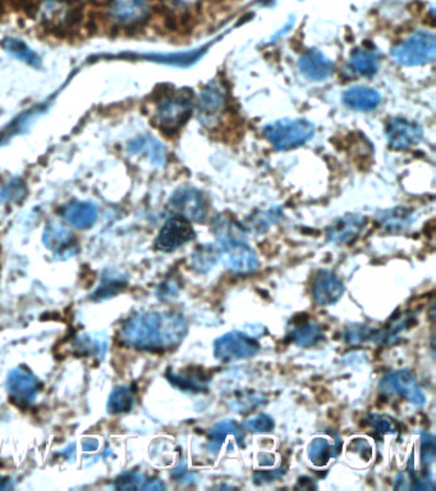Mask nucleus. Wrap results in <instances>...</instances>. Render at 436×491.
I'll return each mask as SVG.
<instances>
[{
  "label": "nucleus",
  "instance_id": "obj_38",
  "mask_svg": "<svg viewBox=\"0 0 436 491\" xmlns=\"http://www.w3.org/2000/svg\"><path fill=\"white\" fill-rule=\"evenodd\" d=\"M367 424L371 425L380 435H389V433L395 435L398 433L394 422L392 421V418H386V416L370 415L367 418Z\"/></svg>",
  "mask_w": 436,
  "mask_h": 491
},
{
  "label": "nucleus",
  "instance_id": "obj_9",
  "mask_svg": "<svg viewBox=\"0 0 436 491\" xmlns=\"http://www.w3.org/2000/svg\"><path fill=\"white\" fill-rule=\"evenodd\" d=\"M106 13L119 27L134 28L149 19L150 4L149 0H108Z\"/></svg>",
  "mask_w": 436,
  "mask_h": 491
},
{
  "label": "nucleus",
  "instance_id": "obj_13",
  "mask_svg": "<svg viewBox=\"0 0 436 491\" xmlns=\"http://www.w3.org/2000/svg\"><path fill=\"white\" fill-rule=\"evenodd\" d=\"M346 292L343 281L328 270H320L312 283V297L318 306H332L343 297Z\"/></svg>",
  "mask_w": 436,
  "mask_h": 491
},
{
  "label": "nucleus",
  "instance_id": "obj_7",
  "mask_svg": "<svg viewBox=\"0 0 436 491\" xmlns=\"http://www.w3.org/2000/svg\"><path fill=\"white\" fill-rule=\"evenodd\" d=\"M260 343L246 333L232 330L214 341V356L223 363L246 360L260 352Z\"/></svg>",
  "mask_w": 436,
  "mask_h": 491
},
{
  "label": "nucleus",
  "instance_id": "obj_27",
  "mask_svg": "<svg viewBox=\"0 0 436 491\" xmlns=\"http://www.w3.org/2000/svg\"><path fill=\"white\" fill-rule=\"evenodd\" d=\"M2 48L13 58L21 60L31 67H40L42 65L39 56L22 40L16 39V37H7V39L3 40Z\"/></svg>",
  "mask_w": 436,
  "mask_h": 491
},
{
  "label": "nucleus",
  "instance_id": "obj_42",
  "mask_svg": "<svg viewBox=\"0 0 436 491\" xmlns=\"http://www.w3.org/2000/svg\"><path fill=\"white\" fill-rule=\"evenodd\" d=\"M142 489L145 490H164L165 485L163 484L162 479H153V481H146Z\"/></svg>",
  "mask_w": 436,
  "mask_h": 491
},
{
  "label": "nucleus",
  "instance_id": "obj_41",
  "mask_svg": "<svg viewBox=\"0 0 436 491\" xmlns=\"http://www.w3.org/2000/svg\"><path fill=\"white\" fill-rule=\"evenodd\" d=\"M360 441H356L355 449L357 450L358 453H361L363 458L370 459L372 456V448L371 445L369 444V441H363V439H358Z\"/></svg>",
  "mask_w": 436,
  "mask_h": 491
},
{
  "label": "nucleus",
  "instance_id": "obj_5",
  "mask_svg": "<svg viewBox=\"0 0 436 491\" xmlns=\"http://www.w3.org/2000/svg\"><path fill=\"white\" fill-rule=\"evenodd\" d=\"M264 134L278 150H289L311 139L315 134V127L309 120L280 119L266 126Z\"/></svg>",
  "mask_w": 436,
  "mask_h": 491
},
{
  "label": "nucleus",
  "instance_id": "obj_31",
  "mask_svg": "<svg viewBox=\"0 0 436 491\" xmlns=\"http://www.w3.org/2000/svg\"><path fill=\"white\" fill-rule=\"evenodd\" d=\"M134 404V395L127 387H117L108 401V412L111 415L128 412Z\"/></svg>",
  "mask_w": 436,
  "mask_h": 491
},
{
  "label": "nucleus",
  "instance_id": "obj_3",
  "mask_svg": "<svg viewBox=\"0 0 436 491\" xmlns=\"http://www.w3.org/2000/svg\"><path fill=\"white\" fill-rule=\"evenodd\" d=\"M27 12L50 31H70L81 21V10L68 0H31Z\"/></svg>",
  "mask_w": 436,
  "mask_h": 491
},
{
  "label": "nucleus",
  "instance_id": "obj_34",
  "mask_svg": "<svg viewBox=\"0 0 436 491\" xmlns=\"http://www.w3.org/2000/svg\"><path fill=\"white\" fill-rule=\"evenodd\" d=\"M134 152H146L149 159L154 164H163L164 162V149L157 140L145 137L134 142Z\"/></svg>",
  "mask_w": 436,
  "mask_h": 491
},
{
  "label": "nucleus",
  "instance_id": "obj_29",
  "mask_svg": "<svg viewBox=\"0 0 436 491\" xmlns=\"http://www.w3.org/2000/svg\"><path fill=\"white\" fill-rule=\"evenodd\" d=\"M379 222L386 231H402L411 224L412 211L406 208L392 209V211L379 215Z\"/></svg>",
  "mask_w": 436,
  "mask_h": 491
},
{
  "label": "nucleus",
  "instance_id": "obj_20",
  "mask_svg": "<svg viewBox=\"0 0 436 491\" xmlns=\"http://www.w3.org/2000/svg\"><path fill=\"white\" fill-rule=\"evenodd\" d=\"M62 218L77 229H88L97 219L96 208L90 203L74 201L63 208Z\"/></svg>",
  "mask_w": 436,
  "mask_h": 491
},
{
  "label": "nucleus",
  "instance_id": "obj_36",
  "mask_svg": "<svg viewBox=\"0 0 436 491\" xmlns=\"http://www.w3.org/2000/svg\"><path fill=\"white\" fill-rule=\"evenodd\" d=\"M26 194L25 183L19 180H13L5 183L0 188V203H8V201H16L22 199Z\"/></svg>",
  "mask_w": 436,
  "mask_h": 491
},
{
  "label": "nucleus",
  "instance_id": "obj_23",
  "mask_svg": "<svg viewBox=\"0 0 436 491\" xmlns=\"http://www.w3.org/2000/svg\"><path fill=\"white\" fill-rule=\"evenodd\" d=\"M229 435H233L237 443L242 447L243 439H245L242 426L232 420L217 422L209 432L208 449L214 453L219 452L220 448L225 444L226 436Z\"/></svg>",
  "mask_w": 436,
  "mask_h": 491
},
{
  "label": "nucleus",
  "instance_id": "obj_12",
  "mask_svg": "<svg viewBox=\"0 0 436 491\" xmlns=\"http://www.w3.org/2000/svg\"><path fill=\"white\" fill-rule=\"evenodd\" d=\"M195 238V231L188 220L176 217L166 220L157 234L155 247L162 252H173Z\"/></svg>",
  "mask_w": 436,
  "mask_h": 491
},
{
  "label": "nucleus",
  "instance_id": "obj_35",
  "mask_svg": "<svg viewBox=\"0 0 436 491\" xmlns=\"http://www.w3.org/2000/svg\"><path fill=\"white\" fill-rule=\"evenodd\" d=\"M242 426L243 429L252 433H266L274 430L275 424L271 416L260 413V415L254 416L243 422Z\"/></svg>",
  "mask_w": 436,
  "mask_h": 491
},
{
  "label": "nucleus",
  "instance_id": "obj_43",
  "mask_svg": "<svg viewBox=\"0 0 436 491\" xmlns=\"http://www.w3.org/2000/svg\"><path fill=\"white\" fill-rule=\"evenodd\" d=\"M82 447L86 452H93V450L97 449L99 444H97V441H95V439H90V441H86Z\"/></svg>",
  "mask_w": 436,
  "mask_h": 491
},
{
  "label": "nucleus",
  "instance_id": "obj_2",
  "mask_svg": "<svg viewBox=\"0 0 436 491\" xmlns=\"http://www.w3.org/2000/svg\"><path fill=\"white\" fill-rule=\"evenodd\" d=\"M218 241V254L226 269L236 274H249L259 269L256 252L249 246L242 226L231 218L220 215L212 223Z\"/></svg>",
  "mask_w": 436,
  "mask_h": 491
},
{
  "label": "nucleus",
  "instance_id": "obj_22",
  "mask_svg": "<svg viewBox=\"0 0 436 491\" xmlns=\"http://www.w3.org/2000/svg\"><path fill=\"white\" fill-rule=\"evenodd\" d=\"M340 448L342 443L340 441H332L331 439L318 436L310 443L307 456L314 466L324 467L331 462V459L337 458Z\"/></svg>",
  "mask_w": 436,
  "mask_h": 491
},
{
  "label": "nucleus",
  "instance_id": "obj_37",
  "mask_svg": "<svg viewBox=\"0 0 436 491\" xmlns=\"http://www.w3.org/2000/svg\"><path fill=\"white\" fill-rule=\"evenodd\" d=\"M435 436L430 433H421V464L429 467L435 461Z\"/></svg>",
  "mask_w": 436,
  "mask_h": 491
},
{
  "label": "nucleus",
  "instance_id": "obj_16",
  "mask_svg": "<svg viewBox=\"0 0 436 491\" xmlns=\"http://www.w3.org/2000/svg\"><path fill=\"white\" fill-rule=\"evenodd\" d=\"M45 246L56 254V257H71L74 255L76 242H74L73 234L70 229L58 223L49 224L45 228L44 235H42Z\"/></svg>",
  "mask_w": 436,
  "mask_h": 491
},
{
  "label": "nucleus",
  "instance_id": "obj_8",
  "mask_svg": "<svg viewBox=\"0 0 436 491\" xmlns=\"http://www.w3.org/2000/svg\"><path fill=\"white\" fill-rule=\"evenodd\" d=\"M169 208L178 217L188 222L205 223L208 219V203L199 189L183 186L174 192L169 201Z\"/></svg>",
  "mask_w": 436,
  "mask_h": 491
},
{
  "label": "nucleus",
  "instance_id": "obj_10",
  "mask_svg": "<svg viewBox=\"0 0 436 491\" xmlns=\"http://www.w3.org/2000/svg\"><path fill=\"white\" fill-rule=\"evenodd\" d=\"M379 389L390 395H398L407 399L413 406L423 407L426 403L423 389L409 370H398L381 379Z\"/></svg>",
  "mask_w": 436,
  "mask_h": 491
},
{
  "label": "nucleus",
  "instance_id": "obj_21",
  "mask_svg": "<svg viewBox=\"0 0 436 491\" xmlns=\"http://www.w3.org/2000/svg\"><path fill=\"white\" fill-rule=\"evenodd\" d=\"M226 402L234 412L246 415L268 402L265 395L249 389H233L226 395Z\"/></svg>",
  "mask_w": 436,
  "mask_h": 491
},
{
  "label": "nucleus",
  "instance_id": "obj_40",
  "mask_svg": "<svg viewBox=\"0 0 436 491\" xmlns=\"http://www.w3.org/2000/svg\"><path fill=\"white\" fill-rule=\"evenodd\" d=\"M287 467H280L278 470L272 471H256L254 475L255 482L257 485L266 484V482L275 481V479L282 478L286 475Z\"/></svg>",
  "mask_w": 436,
  "mask_h": 491
},
{
  "label": "nucleus",
  "instance_id": "obj_26",
  "mask_svg": "<svg viewBox=\"0 0 436 491\" xmlns=\"http://www.w3.org/2000/svg\"><path fill=\"white\" fill-rule=\"evenodd\" d=\"M289 338H291L295 346L309 349V347L317 346L318 341H323L324 334L321 332V327L317 323L305 321L302 324H295L292 327Z\"/></svg>",
  "mask_w": 436,
  "mask_h": 491
},
{
  "label": "nucleus",
  "instance_id": "obj_19",
  "mask_svg": "<svg viewBox=\"0 0 436 491\" xmlns=\"http://www.w3.org/2000/svg\"><path fill=\"white\" fill-rule=\"evenodd\" d=\"M166 379L178 390L187 393L208 392L209 383L211 380L210 376L206 375L201 370H187V372H180L168 370Z\"/></svg>",
  "mask_w": 436,
  "mask_h": 491
},
{
  "label": "nucleus",
  "instance_id": "obj_6",
  "mask_svg": "<svg viewBox=\"0 0 436 491\" xmlns=\"http://www.w3.org/2000/svg\"><path fill=\"white\" fill-rule=\"evenodd\" d=\"M436 54L434 34L420 31L413 34L392 50L393 58L402 65L412 67L432 62Z\"/></svg>",
  "mask_w": 436,
  "mask_h": 491
},
{
  "label": "nucleus",
  "instance_id": "obj_18",
  "mask_svg": "<svg viewBox=\"0 0 436 491\" xmlns=\"http://www.w3.org/2000/svg\"><path fill=\"white\" fill-rule=\"evenodd\" d=\"M226 108V93L217 82L209 83L200 94L199 113L205 123L219 116Z\"/></svg>",
  "mask_w": 436,
  "mask_h": 491
},
{
  "label": "nucleus",
  "instance_id": "obj_32",
  "mask_svg": "<svg viewBox=\"0 0 436 491\" xmlns=\"http://www.w3.org/2000/svg\"><path fill=\"white\" fill-rule=\"evenodd\" d=\"M344 340L348 344L366 343V341L380 343L381 330L366 326H349L344 333Z\"/></svg>",
  "mask_w": 436,
  "mask_h": 491
},
{
  "label": "nucleus",
  "instance_id": "obj_15",
  "mask_svg": "<svg viewBox=\"0 0 436 491\" xmlns=\"http://www.w3.org/2000/svg\"><path fill=\"white\" fill-rule=\"evenodd\" d=\"M366 218L363 215L348 214L335 220L326 231L329 242L335 245H349L355 242L366 226Z\"/></svg>",
  "mask_w": 436,
  "mask_h": 491
},
{
  "label": "nucleus",
  "instance_id": "obj_1",
  "mask_svg": "<svg viewBox=\"0 0 436 491\" xmlns=\"http://www.w3.org/2000/svg\"><path fill=\"white\" fill-rule=\"evenodd\" d=\"M185 316L176 311H146L131 316L119 332L120 343L140 351L163 352L187 335Z\"/></svg>",
  "mask_w": 436,
  "mask_h": 491
},
{
  "label": "nucleus",
  "instance_id": "obj_33",
  "mask_svg": "<svg viewBox=\"0 0 436 491\" xmlns=\"http://www.w3.org/2000/svg\"><path fill=\"white\" fill-rule=\"evenodd\" d=\"M127 286V280L123 277H105L103 280L102 284L97 287L96 291L91 295V300L94 301H103L108 300V298L114 297V295H119L123 289Z\"/></svg>",
  "mask_w": 436,
  "mask_h": 491
},
{
  "label": "nucleus",
  "instance_id": "obj_25",
  "mask_svg": "<svg viewBox=\"0 0 436 491\" xmlns=\"http://www.w3.org/2000/svg\"><path fill=\"white\" fill-rule=\"evenodd\" d=\"M68 349L77 357H102L105 353V343L90 334L77 335Z\"/></svg>",
  "mask_w": 436,
  "mask_h": 491
},
{
  "label": "nucleus",
  "instance_id": "obj_24",
  "mask_svg": "<svg viewBox=\"0 0 436 491\" xmlns=\"http://www.w3.org/2000/svg\"><path fill=\"white\" fill-rule=\"evenodd\" d=\"M344 103L356 111H369L380 104V95L370 88L357 86L349 88L343 96Z\"/></svg>",
  "mask_w": 436,
  "mask_h": 491
},
{
  "label": "nucleus",
  "instance_id": "obj_14",
  "mask_svg": "<svg viewBox=\"0 0 436 491\" xmlns=\"http://www.w3.org/2000/svg\"><path fill=\"white\" fill-rule=\"evenodd\" d=\"M386 134L393 149L404 150L418 143L423 137V128L403 118H393L386 125Z\"/></svg>",
  "mask_w": 436,
  "mask_h": 491
},
{
  "label": "nucleus",
  "instance_id": "obj_11",
  "mask_svg": "<svg viewBox=\"0 0 436 491\" xmlns=\"http://www.w3.org/2000/svg\"><path fill=\"white\" fill-rule=\"evenodd\" d=\"M7 387L14 403L26 407L35 401L42 389V384L30 370L17 367L8 375Z\"/></svg>",
  "mask_w": 436,
  "mask_h": 491
},
{
  "label": "nucleus",
  "instance_id": "obj_44",
  "mask_svg": "<svg viewBox=\"0 0 436 491\" xmlns=\"http://www.w3.org/2000/svg\"><path fill=\"white\" fill-rule=\"evenodd\" d=\"M7 479L2 478V476H0V490L5 489V487H7Z\"/></svg>",
  "mask_w": 436,
  "mask_h": 491
},
{
  "label": "nucleus",
  "instance_id": "obj_28",
  "mask_svg": "<svg viewBox=\"0 0 436 491\" xmlns=\"http://www.w3.org/2000/svg\"><path fill=\"white\" fill-rule=\"evenodd\" d=\"M349 65H351L352 71L360 76H374L379 68V56L375 51L358 49L352 54Z\"/></svg>",
  "mask_w": 436,
  "mask_h": 491
},
{
  "label": "nucleus",
  "instance_id": "obj_30",
  "mask_svg": "<svg viewBox=\"0 0 436 491\" xmlns=\"http://www.w3.org/2000/svg\"><path fill=\"white\" fill-rule=\"evenodd\" d=\"M218 257L217 246L200 245L192 255V266L200 274H208L217 265Z\"/></svg>",
  "mask_w": 436,
  "mask_h": 491
},
{
  "label": "nucleus",
  "instance_id": "obj_39",
  "mask_svg": "<svg viewBox=\"0 0 436 491\" xmlns=\"http://www.w3.org/2000/svg\"><path fill=\"white\" fill-rule=\"evenodd\" d=\"M146 479L142 473L128 472L126 475L120 476L116 482L117 489L120 490H136L142 489L145 485Z\"/></svg>",
  "mask_w": 436,
  "mask_h": 491
},
{
  "label": "nucleus",
  "instance_id": "obj_4",
  "mask_svg": "<svg viewBox=\"0 0 436 491\" xmlns=\"http://www.w3.org/2000/svg\"><path fill=\"white\" fill-rule=\"evenodd\" d=\"M192 94L188 91H173L157 100L154 111V123L162 131H177L187 122L192 113Z\"/></svg>",
  "mask_w": 436,
  "mask_h": 491
},
{
  "label": "nucleus",
  "instance_id": "obj_17",
  "mask_svg": "<svg viewBox=\"0 0 436 491\" xmlns=\"http://www.w3.org/2000/svg\"><path fill=\"white\" fill-rule=\"evenodd\" d=\"M298 67L307 79L312 80V81H323L331 77L334 72V65L332 60L318 50L306 51L301 57Z\"/></svg>",
  "mask_w": 436,
  "mask_h": 491
}]
</instances>
